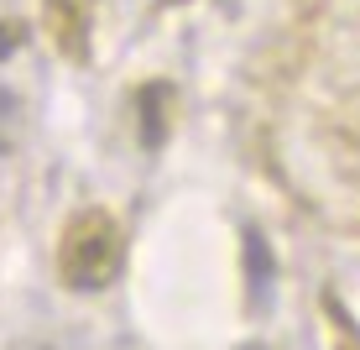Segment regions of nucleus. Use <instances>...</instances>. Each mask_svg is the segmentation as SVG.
Wrapping results in <instances>:
<instances>
[{
    "label": "nucleus",
    "mask_w": 360,
    "mask_h": 350,
    "mask_svg": "<svg viewBox=\"0 0 360 350\" xmlns=\"http://www.w3.org/2000/svg\"><path fill=\"white\" fill-rule=\"evenodd\" d=\"M126 272V225L110 209H79L58 235V277L73 293H99Z\"/></svg>",
    "instance_id": "nucleus-1"
}]
</instances>
